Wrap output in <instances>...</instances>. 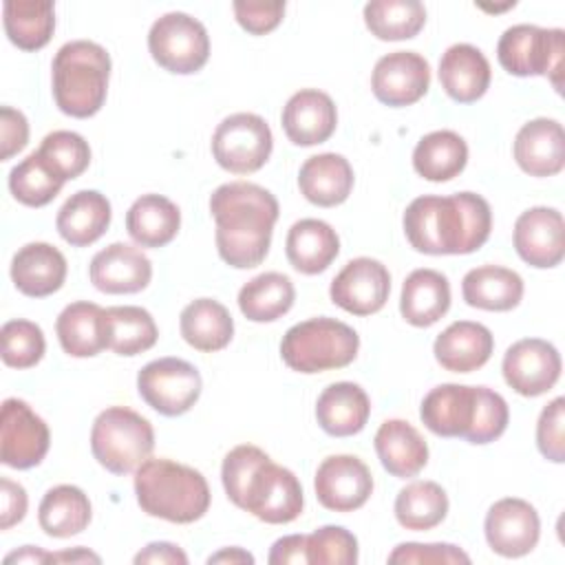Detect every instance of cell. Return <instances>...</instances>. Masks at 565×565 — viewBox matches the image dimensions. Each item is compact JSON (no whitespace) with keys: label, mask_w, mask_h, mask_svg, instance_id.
Returning a JSON list of instances; mask_svg holds the SVG:
<instances>
[{"label":"cell","mask_w":565,"mask_h":565,"mask_svg":"<svg viewBox=\"0 0 565 565\" xmlns=\"http://www.w3.org/2000/svg\"><path fill=\"white\" fill-rule=\"evenodd\" d=\"M0 494H2V512H0V530H9L13 527L15 523H20L26 514V505H29V499H26V490L11 481L9 477H2L0 479Z\"/></svg>","instance_id":"51"},{"label":"cell","mask_w":565,"mask_h":565,"mask_svg":"<svg viewBox=\"0 0 565 565\" xmlns=\"http://www.w3.org/2000/svg\"><path fill=\"white\" fill-rule=\"evenodd\" d=\"M280 121L294 146H316L324 143L333 135L338 126V110L327 93L318 88H302L287 99Z\"/></svg>","instance_id":"22"},{"label":"cell","mask_w":565,"mask_h":565,"mask_svg":"<svg viewBox=\"0 0 565 565\" xmlns=\"http://www.w3.org/2000/svg\"><path fill=\"white\" fill-rule=\"evenodd\" d=\"M2 338V362L11 369L35 366L46 349L42 329L31 320H9L0 329Z\"/></svg>","instance_id":"45"},{"label":"cell","mask_w":565,"mask_h":565,"mask_svg":"<svg viewBox=\"0 0 565 565\" xmlns=\"http://www.w3.org/2000/svg\"><path fill=\"white\" fill-rule=\"evenodd\" d=\"M181 227V212L163 194H141L126 212V230L139 247L159 249L168 245Z\"/></svg>","instance_id":"33"},{"label":"cell","mask_w":565,"mask_h":565,"mask_svg":"<svg viewBox=\"0 0 565 565\" xmlns=\"http://www.w3.org/2000/svg\"><path fill=\"white\" fill-rule=\"evenodd\" d=\"M353 179V168L347 157L338 152H320L300 166L298 188L309 203L333 207L349 199Z\"/></svg>","instance_id":"26"},{"label":"cell","mask_w":565,"mask_h":565,"mask_svg":"<svg viewBox=\"0 0 565 565\" xmlns=\"http://www.w3.org/2000/svg\"><path fill=\"white\" fill-rule=\"evenodd\" d=\"M135 563L141 565V563H152V565H185L188 563V556L185 552L174 545V543H168V541H154V543H148L137 556H135Z\"/></svg>","instance_id":"53"},{"label":"cell","mask_w":565,"mask_h":565,"mask_svg":"<svg viewBox=\"0 0 565 565\" xmlns=\"http://www.w3.org/2000/svg\"><path fill=\"white\" fill-rule=\"evenodd\" d=\"M210 214L218 256L230 267L249 269L265 260L278 221V201L269 190L249 181L223 183L210 196Z\"/></svg>","instance_id":"1"},{"label":"cell","mask_w":565,"mask_h":565,"mask_svg":"<svg viewBox=\"0 0 565 565\" xmlns=\"http://www.w3.org/2000/svg\"><path fill=\"white\" fill-rule=\"evenodd\" d=\"M29 141V121L24 117V113L11 108V106H2L0 108V159L7 161L13 154H18Z\"/></svg>","instance_id":"50"},{"label":"cell","mask_w":565,"mask_h":565,"mask_svg":"<svg viewBox=\"0 0 565 565\" xmlns=\"http://www.w3.org/2000/svg\"><path fill=\"white\" fill-rule=\"evenodd\" d=\"M428 86L430 66L415 51H393L373 66L371 90L386 106H411L428 93Z\"/></svg>","instance_id":"18"},{"label":"cell","mask_w":565,"mask_h":565,"mask_svg":"<svg viewBox=\"0 0 565 565\" xmlns=\"http://www.w3.org/2000/svg\"><path fill=\"white\" fill-rule=\"evenodd\" d=\"M391 294L388 269L369 256L349 260L331 280V302L353 316L377 313Z\"/></svg>","instance_id":"15"},{"label":"cell","mask_w":565,"mask_h":565,"mask_svg":"<svg viewBox=\"0 0 565 565\" xmlns=\"http://www.w3.org/2000/svg\"><path fill=\"white\" fill-rule=\"evenodd\" d=\"M565 399L554 397L539 415L536 422V446L541 455L554 463L565 461Z\"/></svg>","instance_id":"47"},{"label":"cell","mask_w":565,"mask_h":565,"mask_svg":"<svg viewBox=\"0 0 565 565\" xmlns=\"http://www.w3.org/2000/svg\"><path fill=\"white\" fill-rule=\"evenodd\" d=\"M490 62L472 44H452L439 60V84L459 104L481 99L490 86Z\"/></svg>","instance_id":"25"},{"label":"cell","mask_w":565,"mask_h":565,"mask_svg":"<svg viewBox=\"0 0 565 565\" xmlns=\"http://www.w3.org/2000/svg\"><path fill=\"white\" fill-rule=\"evenodd\" d=\"M51 446L46 422L18 397L2 402L0 417V459L4 466L26 470L38 466Z\"/></svg>","instance_id":"12"},{"label":"cell","mask_w":565,"mask_h":565,"mask_svg":"<svg viewBox=\"0 0 565 565\" xmlns=\"http://www.w3.org/2000/svg\"><path fill=\"white\" fill-rule=\"evenodd\" d=\"M99 563L102 558L84 547H75V550H68V552H55L53 554V563Z\"/></svg>","instance_id":"55"},{"label":"cell","mask_w":565,"mask_h":565,"mask_svg":"<svg viewBox=\"0 0 565 565\" xmlns=\"http://www.w3.org/2000/svg\"><path fill=\"white\" fill-rule=\"evenodd\" d=\"M88 276L95 289L104 294H137L148 287L152 263L139 247L110 243L93 256Z\"/></svg>","instance_id":"20"},{"label":"cell","mask_w":565,"mask_h":565,"mask_svg":"<svg viewBox=\"0 0 565 565\" xmlns=\"http://www.w3.org/2000/svg\"><path fill=\"white\" fill-rule=\"evenodd\" d=\"M565 55V31L536 24H514L503 31L497 44L499 64L516 77L543 75L561 93Z\"/></svg>","instance_id":"7"},{"label":"cell","mask_w":565,"mask_h":565,"mask_svg":"<svg viewBox=\"0 0 565 565\" xmlns=\"http://www.w3.org/2000/svg\"><path fill=\"white\" fill-rule=\"evenodd\" d=\"M232 9L236 15V22L252 35H265L274 31L285 15V2L280 0H271V2L236 0Z\"/></svg>","instance_id":"49"},{"label":"cell","mask_w":565,"mask_h":565,"mask_svg":"<svg viewBox=\"0 0 565 565\" xmlns=\"http://www.w3.org/2000/svg\"><path fill=\"white\" fill-rule=\"evenodd\" d=\"M148 51L161 68L174 75H190L205 66L210 57V35L196 18L183 11H170L152 22Z\"/></svg>","instance_id":"8"},{"label":"cell","mask_w":565,"mask_h":565,"mask_svg":"<svg viewBox=\"0 0 565 565\" xmlns=\"http://www.w3.org/2000/svg\"><path fill=\"white\" fill-rule=\"evenodd\" d=\"M466 305L483 311H510L523 298V278L501 265H481L461 280Z\"/></svg>","instance_id":"34"},{"label":"cell","mask_w":565,"mask_h":565,"mask_svg":"<svg viewBox=\"0 0 565 565\" xmlns=\"http://www.w3.org/2000/svg\"><path fill=\"white\" fill-rule=\"evenodd\" d=\"M561 369V353L552 342L541 338L516 340L508 347L501 362L505 384L523 397L547 393L558 382Z\"/></svg>","instance_id":"13"},{"label":"cell","mask_w":565,"mask_h":565,"mask_svg":"<svg viewBox=\"0 0 565 565\" xmlns=\"http://www.w3.org/2000/svg\"><path fill=\"white\" fill-rule=\"evenodd\" d=\"M388 563H470V556L452 543H399Z\"/></svg>","instance_id":"48"},{"label":"cell","mask_w":565,"mask_h":565,"mask_svg":"<svg viewBox=\"0 0 565 565\" xmlns=\"http://www.w3.org/2000/svg\"><path fill=\"white\" fill-rule=\"evenodd\" d=\"M395 519L413 532L433 530L448 514V494L435 481H413L395 497Z\"/></svg>","instance_id":"40"},{"label":"cell","mask_w":565,"mask_h":565,"mask_svg":"<svg viewBox=\"0 0 565 565\" xmlns=\"http://www.w3.org/2000/svg\"><path fill=\"white\" fill-rule=\"evenodd\" d=\"M201 388V373L181 358L152 360L137 373L141 399L166 417L188 413L199 402Z\"/></svg>","instance_id":"10"},{"label":"cell","mask_w":565,"mask_h":565,"mask_svg":"<svg viewBox=\"0 0 565 565\" xmlns=\"http://www.w3.org/2000/svg\"><path fill=\"white\" fill-rule=\"evenodd\" d=\"M494 351V338L481 322L457 320L448 324L433 344L435 360L452 373H470L481 369Z\"/></svg>","instance_id":"23"},{"label":"cell","mask_w":565,"mask_h":565,"mask_svg":"<svg viewBox=\"0 0 565 565\" xmlns=\"http://www.w3.org/2000/svg\"><path fill=\"white\" fill-rule=\"evenodd\" d=\"M296 300L289 276L265 271L247 280L238 291V309L252 322H274L285 316Z\"/></svg>","instance_id":"38"},{"label":"cell","mask_w":565,"mask_h":565,"mask_svg":"<svg viewBox=\"0 0 565 565\" xmlns=\"http://www.w3.org/2000/svg\"><path fill=\"white\" fill-rule=\"evenodd\" d=\"M2 20L11 44L22 51H38L53 38L55 7L49 0H7Z\"/></svg>","instance_id":"39"},{"label":"cell","mask_w":565,"mask_h":565,"mask_svg":"<svg viewBox=\"0 0 565 565\" xmlns=\"http://www.w3.org/2000/svg\"><path fill=\"white\" fill-rule=\"evenodd\" d=\"M360 349V335L342 320L318 316L287 329L280 340L282 362L298 373H322L349 366Z\"/></svg>","instance_id":"5"},{"label":"cell","mask_w":565,"mask_h":565,"mask_svg":"<svg viewBox=\"0 0 565 565\" xmlns=\"http://www.w3.org/2000/svg\"><path fill=\"white\" fill-rule=\"evenodd\" d=\"M373 444L384 470L397 479H411L428 463L426 439L404 419H386L377 428Z\"/></svg>","instance_id":"29"},{"label":"cell","mask_w":565,"mask_h":565,"mask_svg":"<svg viewBox=\"0 0 565 565\" xmlns=\"http://www.w3.org/2000/svg\"><path fill=\"white\" fill-rule=\"evenodd\" d=\"M108 349L117 355H139L154 347L159 329L148 309L137 305L108 307L106 309Z\"/></svg>","instance_id":"41"},{"label":"cell","mask_w":565,"mask_h":565,"mask_svg":"<svg viewBox=\"0 0 565 565\" xmlns=\"http://www.w3.org/2000/svg\"><path fill=\"white\" fill-rule=\"evenodd\" d=\"M313 490L322 508L353 512L369 501L373 492V475L355 455H331L318 466Z\"/></svg>","instance_id":"16"},{"label":"cell","mask_w":565,"mask_h":565,"mask_svg":"<svg viewBox=\"0 0 565 565\" xmlns=\"http://www.w3.org/2000/svg\"><path fill=\"white\" fill-rule=\"evenodd\" d=\"M183 340L203 353L221 351L234 335V320L225 305L214 298H196L183 307L179 318Z\"/></svg>","instance_id":"35"},{"label":"cell","mask_w":565,"mask_h":565,"mask_svg":"<svg viewBox=\"0 0 565 565\" xmlns=\"http://www.w3.org/2000/svg\"><path fill=\"white\" fill-rule=\"evenodd\" d=\"M466 163L468 146L455 130H433L413 150V168L426 181H450L463 172Z\"/></svg>","instance_id":"37"},{"label":"cell","mask_w":565,"mask_h":565,"mask_svg":"<svg viewBox=\"0 0 565 565\" xmlns=\"http://www.w3.org/2000/svg\"><path fill=\"white\" fill-rule=\"evenodd\" d=\"M364 24L377 40H408L426 24V9L417 0H373L364 4Z\"/></svg>","instance_id":"42"},{"label":"cell","mask_w":565,"mask_h":565,"mask_svg":"<svg viewBox=\"0 0 565 565\" xmlns=\"http://www.w3.org/2000/svg\"><path fill=\"white\" fill-rule=\"evenodd\" d=\"M289 265L307 276L324 271L340 252V238L335 230L320 218L296 221L285 241Z\"/></svg>","instance_id":"31"},{"label":"cell","mask_w":565,"mask_h":565,"mask_svg":"<svg viewBox=\"0 0 565 565\" xmlns=\"http://www.w3.org/2000/svg\"><path fill=\"white\" fill-rule=\"evenodd\" d=\"M93 508L86 492L71 483H60L46 490L38 508L40 527L53 539H68L84 532Z\"/></svg>","instance_id":"36"},{"label":"cell","mask_w":565,"mask_h":565,"mask_svg":"<svg viewBox=\"0 0 565 565\" xmlns=\"http://www.w3.org/2000/svg\"><path fill=\"white\" fill-rule=\"evenodd\" d=\"M154 448L152 424L132 408L108 406L90 428V450L102 468L113 475L135 472Z\"/></svg>","instance_id":"6"},{"label":"cell","mask_w":565,"mask_h":565,"mask_svg":"<svg viewBox=\"0 0 565 565\" xmlns=\"http://www.w3.org/2000/svg\"><path fill=\"white\" fill-rule=\"evenodd\" d=\"M514 249L536 269L556 267L565 256V223L556 207L536 205L519 214L512 232Z\"/></svg>","instance_id":"17"},{"label":"cell","mask_w":565,"mask_h":565,"mask_svg":"<svg viewBox=\"0 0 565 565\" xmlns=\"http://www.w3.org/2000/svg\"><path fill=\"white\" fill-rule=\"evenodd\" d=\"M110 201L97 190H79L71 194L57 212L55 227L73 247L93 245L110 225Z\"/></svg>","instance_id":"30"},{"label":"cell","mask_w":565,"mask_h":565,"mask_svg":"<svg viewBox=\"0 0 565 565\" xmlns=\"http://www.w3.org/2000/svg\"><path fill=\"white\" fill-rule=\"evenodd\" d=\"M55 333L71 358H93L108 349L106 309L88 300L71 302L60 311Z\"/></svg>","instance_id":"28"},{"label":"cell","mask_w":565,"mask_h":565,"mask_svg":"<svg viewBox=\"0 0 565 565\" xmlns=\"http://www.w3.org/2000/svg\"><path fill=\"white\" fill-rule=\"evenodd\" d=\"M4 563H53V554L44 552L42 547H33V545H24L18 552H11L4 556Z\"/></svg>","instance_id":"54"},{"label":"cell","mask_w":565,"mask_h":565,"mask_svg":"<svg viewBox=\"0 0 565 565\" xmlns=\"http://www.w3.org/2000/svg\"><path fill=\"white\" fill-rule=\"evenodd\" d=\"M135 494L148 516L170 523L199 521L212 501L210 486L199 470L161 457H148L135 470Z\"/></svg>","instance_id":"3"},{"label":"cell","mask_w":565,"mask_h":565,"mask_svg":"<svg viewBox=\"0 0 565 565\" xmlns=\"http://www.w3.org/2000/svg\"><path fill=\"white\" fill-rule=\"evenodd\" d=\"M238 508L269 525L291 523L305 508L302 486L289 468L274 463L269 457L254 470Z\"/></svg>","instance_id":"11"},{"label":"cell","mask_w":565,"mask_h":565,"mask_svg":"<svg viewBox=\"0 0 565 565\" xmlns=\"http://www.w3.org/2000/svg\"><path fill=\"white\" fill-rule=\"evenodd\" d=\"M207 563H254V556L241 547H230L212 554Z\"/></svg>","instance_id":"56"},{"label":"cell","mask_w":565,"mask_h":565,"mask_svg":"<svg viewBox=\"0 0 565 565\" xmlns=\"http://www.w3.org/2000/svg\"><path fill=\"white\" fill-rule=\"evenodd\" d=\"M53 99L64 115L86 119L99 113L106 102L110 55L90 40H73L53 57Z\"/></svg>","instance_id":"4"},{"label":"cell","mask_w":565,"mask_h":565,"mask_svg":"<svg viewBox=\"0 0 565 565\" xmlns=\"http://www.w3.org/2000/svg\"><path fill=\"white\" fill-rule=\"evenodd\" d=\"M307 563L353 565L358 563V539L342 525H322L307 534Z\"/></svg>","instance_id":"46"},{"label":"cell","mask_w":565,"mask_h":565,"mask_svg":"<svg viewBox=\"0 0 565 565\" xmlns=\"http://www.w3.org/2000/svg\"><path fill=\"white\" fill-rule=\"evenodd\" d=\"M402 225L411 247L422 254H472L490 236L492 212L475 192L424 194L408 203Z\"/></svg>","instance_id":"2"},{"label":"cell","mask_w":565,"mask_h":565,"mask_svg":"<svg viewBox=\"0 0 565 565\" xmlns=\"http://www.w3.org/2000/svg\"><path fill=\"white\" fill-rule=\"evenodd\" d=\"M267 561L271 565H287V563H307V534H289L278 539L271 550Z\"/></svg>","instance_id":"52"},{"label":"cell","mask_w":565,"mask_h":565,"mask_svg":"<svg viewBox=\"0 0 565 565\" xmlns=\"http://www.w3.org/2000/svg\"><path fill=\"white\" fill-rule=\"evenodd\" d=\"M38 152L49 163V168L64 181L79 177L90 163L88 141L73 130L49 132L42 139Z\"/></svg>","instance_id":"44"},{"label":"cell","mask_w":565,"mask_h":565,"mask_svg":"<svg viewBox=\"0 0 565 565\" xmlns=\"http://www.w3.org/2000/svg\"><path fill=\"white\" fill-rule=\"evenodd\" d=\"M483 532L490 550L505 558L530 554L541 536V519L532 503L516 497L499 499L490 505Z\"/></svg>","instance_id":"14"},{"label":"cell","mask_w":565,"mask_h":565,"mask_svg":"<svg viewBox=\"0 0 565 565\" xmlns=\"http://www.w3.org/2000/svg\"><path fill=\"white\" fill-rule=\"evenodd\" d=\"M66 181L60 179L38 150L26 154L9 172V190L13 199L29 207H42L51 203Z\"/></svg>","instance_id":"43"},{"label":"cell","mask_w":565,"mask_h":565,"mask_svg":"<svg viewBox=\"0 0 565 565\" xmlns=\"http://www.w3.org/2000/svg\"><path fill=\"white\" fill-rule=\"evenodd\" d=\"M371 415L366 391L353 382L329 384L316 402V419L331 437L358 435Z\"/></svg>","instance_id":"27"},{"label":"cell","mask_w":565,"mask_h":565,"mask_svg":"<svg viewBox=\"0 0 565 565\" xmlns=\"http://www.w3.org/2000/svg\"><path fill=\"white\" fill-rule=\"evenodd\" d=\"M450 309V282L437 269H415L406 276L399 313L413 327H430Z\"/></svg>","instance_id":"32"},{"label":"cell","mask_w":565,"mask_h":565,"mask_svg":"<svg viewBox=\"0 0 565 565\" xmlns=\"http://www.w3.org/2000/svg\"><path fill=\"white\" fill-rule=\"evenodd\" d=\"M481 386L466 384H439L426 393L419 406L424 426L439 437L468 439L479 411Z\"/></svg>","instance_id":"19"},{"label":"cell","mask_w":565,"mask_h":565,"mask_svg":"<svg viewBox=\"0 0 565 565\" xmlns=\"http://www.w3.org/2000/svg\"><path fill=\"white\" fill-rule=\"evenodd\" d=\"M514 159L530 177H554L565 168V132L556 119L536 117L514 137Z\"/></svg>","instance_id":"21"},{"label":"cell","mask_w":565,"mask_h":565,"mask_svg":"<svg viewBox=\"0 0 565 565\" xmlns=\"http://www.w3.org/2000/svg\"><path fill=\"white\" fill-rule=\"evenodd\" d=\"M274 148L269 124L254 113H234L225 117L212 135V154L216 163L232 174H252L260 170Z\"/></svg>","instance_id":"9"},{"label":"cell","mask_w":565,"mask_h":565,"mask_svg":"<svg viewBox=\"0 0 565 565\" xmlns=\"http://www.w3.org/2000/svg\"><path fill=\"white\" fill-rule=\"evenodd\" d=\"M11 280L24 296H51L66 280V258L51 243H26L13 254Z\"/></svg>","instance_id":"24"}]
</instances>
